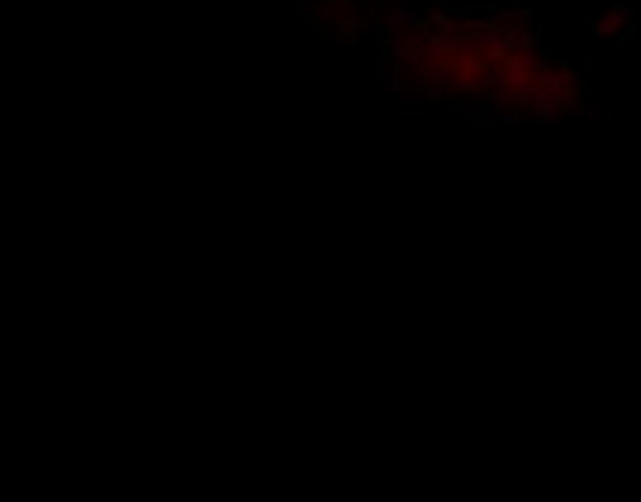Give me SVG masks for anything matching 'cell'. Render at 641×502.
I'll use <instances>...</instances> for the list:
<instances>
[{"label":"cell","mask_w":641,"mask_h":502,"mask_svg":"<svg viewBox=\"0 0 641 502\" xmlns=\"http://www.w3.org/2000/svg\"><path fill=\"white\" fill-rule=\"evenodd\" d=\"M624 24H627V15H624V12H606V15L597 21V36H606V39H609V36H615V31L624 27Z\"/></svg>","instance_id":"1"}]
</instances>
